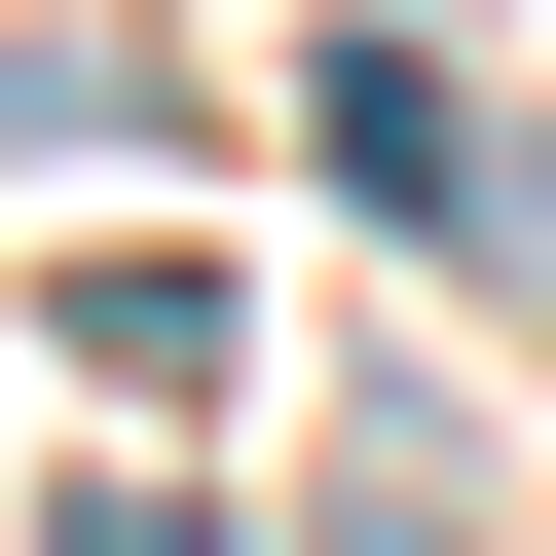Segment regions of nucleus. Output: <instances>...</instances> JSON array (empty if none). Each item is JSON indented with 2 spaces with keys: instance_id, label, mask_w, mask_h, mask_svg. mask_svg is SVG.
Returning a JSON list of instances; mask_svg holds the SVG:
<instances>
[{
  "instance_id": "1",
  "label": "nucleus",
  "mask_w": 556,
  "mask_h": 556,
  "mask_svg": "<svg viewBox=\"0 0 556 556\" xmlns=\"http://www.w3.org/2000/svg\"><path fill=\"white\" fill-rule=\"evenodd\" d=\"M334 186H371V223H445V260H482V112H445V75H408V38H371V75H334Z\"/></svg>"
}]
</instances>
